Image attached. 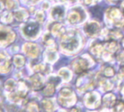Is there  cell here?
Masks as SVG:
<instances>
[{
	"label": "cell",
	"mask_w": 124,
	"mask_h": 112,
	"mask_svg": "<svg viewBox=\"0 0 124 112\" xmlns=\"http://www.w3.org/2000/svg\"><path fill=\"white\" fill-rule=\"evenodd\" d=\"M39 31V25L36 23H30L25 27L24 32L27 36H35Z\"/></svg>",
	"instance_id": "obj_1"
},
{
	"label": "cell",
	"mask_w": 124,
	"mask_h": 112,
	"mask_svg": "<svg viewBox=\"0 0 124 112\" xmlns=\"http://www.w3.org/2000/svg\"><path fill=\"white\" fill-rule=\"evenodd\" d=\"M85 30L89 36H96L100 31V26L97 23L95 22H90L85 25Z\"/></svg>",
	"instance_id": "obj_2"
},
{
	"label": "cell",
	"mask_w": 124,
	"mask_h": 112,
	"mask_svg": "<svg viewBox=\"0 0 124 112\" xmlns=\"http://www.w3.org/2000/svg\"><path fill=\"white\" fill-rule=\"evenodd\" d=\"M62 45H63L64 49H68L69 51H74L78 46V41L76 39H70L68 41H64Z\"/></svg>",
	"instance_id": "obj_3"
},
{
	"label": "cell",
	"mask_w": 124,
	"mask_h": 112,
	"mask_svg": "<svg viewBox=\"0 0 124 112\" xmlns=\"http://www.w3.org/2000/svg\"><path fill=\"white\" fill-rule=\"evenodd\" d=\"M64 14V9L62 7H55L53 10L52 11V15L54 19L56 20H59V19L63 17Z\"/></svg>",
	"instance_id": "obj_4"
},
{
	"label": "cell",
	"mask_w": 124,
	"mask_h": 112,
	"mask_svg": "<svg viewBox=\"0 0 124 112\" xmlns=\"http://www.w3.org/2000/svg\"><path fill=\"white\" fill-rule=\"evenodd\" d=\"M96 97H97V94H89L88 96H87V100H86V105L87 106L89 107H91L93 106V105L95 103L96 101Z\"/></svg>",
	"instance_id": "obj_5"
},
{
	"label": "cell",
	"mask_w": 124,
	"mask_h": 112,
	"mask_svg": "<svg viewBox=\"0 0 124 112\" xmlns=\"http://www.w3.org/2000/svg\"><path fill=\"white\" fill-rule=\"evenodd\" d=\"M69 20L71 23H75V22L78 21V20H79V15H78V14H75V13L71 14L69 17Z\"/></svg>",
	"instance_id": "obj_6"
},
{
	"label": "cell",
	"mask_w": 124,
	"mask_h": 112,
	"mask_svg": "<svg viewBox=\"0 0 124 112\" xmlns=\"http://www.w3.org/2000/svg\"><path fill=\"white\" fill-rule=\"evenodd\" d=\"M105 74L106 76H112L114 74V71H113V69L111 67H107L106 71H105Z\"/></svg>",
	"instance_id": "obj_7"
},
{
	"label": "cell",
	"mask_w": 124,
	"mask_h": 112,
	"mask_svg": "<svg viewBox=\"0 0 124 112\" xmlns=\"http://www.w3.org/2000/svg\"><path fill=\"white\" fill-rule=\"evenodd\" d=\"M61 94H62V96H64V97H69V96H71L70 94H72V92L69 90H63L61 92Z\"/></svg>",
	"instance_id": "obj_8"
},
{
	"label": "cell",
	"mask_w": 124,
	"mask_h": 112,
	"mask_svg": "<svg viewBox=\"0 0 124 112\" xmlns=\"http://www.w3.org/2000/svg\"><path fill=\"white\" fill-rule=\"evenodd\" d=\"M111 17H112V18H116V17H118L119 16V11H118L117 9H112L111 12V15H110Z\"/></svg>",
	"instance_id": "obj_9"
},
{
	"label": "cell",
	"mask_w": 124,
	"mask_h": 112,
	"mask_svg": "<svg viewBox=\"0 0 124 112\" xmlns=\"http://www.w3.org/2000/svg\"><path fill=\"white\" fill-rule=\"evenodd\" d=\"M7 36H8V35H7L6 33L3 32V31H0V40H1V41L6 39Z\"/></svg>",
	"instance_id": "obj_10"
},
{
	"label": "cell",
	"mask_w": 124,
	"mask_h": 112,
	"mask_svg": "<svg viewBox=\"0 0 124 112\" xmlns=\"http://www.w3.org/2000/svg\"><path fill=\"white\" fill-rule=\"evenodd\" d=\"M116 43L112 42V43H111V44H110V45H109V50H111V51H112V52H114V51L116 50Z\"/></svg>",
	"instance_id": "obj_11"
},
{
	"label": "cell",
	"mask_w": 124,
	"mask_h": 112,
	"mask_svg": "<svg viewBox=\"0 0 124 112\" xmlns=\"http://www.w3.org/2000/svg\"><path fill=\"white\" fill-rule=\"evenodd\" d=\"M118 60H119L121 62H123V61H124V53H122L121 55L119 56V57H118Z\"/></svg>",
	"instance_id": "obj_12"
},
{
	"label": "cell",
	"mask_w": 124,
	"mask_h": 112,
	"mask_svg": "<svg viewBox=\"0 0 124 112\" xmlns=\"http://www.w3.org/2000/svg\"><path fill=\"white\" fill-rule=\"evenodd\" d=\"M123 45H124V43H123Z\"/></svg>",
	"instance_id": "obj_13"
}]
</instances>
